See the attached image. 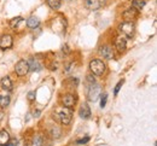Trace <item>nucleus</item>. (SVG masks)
<instances>
[{
    "instance_id": "nucleus-1",
    "label": "nucleus",
    "mask_w": 157,
    "mask_h": 146,
    "mask_svg": "<svg viewBox=\"0 0 157 146\" xmlns=\"http://www.w3.org/2000/svg\"><path fill=\"white\" fill-rule=\"evenodd\" d=\"M53 116H55V118L58 121L59 123L67 125H69L71 122V120H73V111L69 107H59L55 111Z\"/></svg>"
},
{
    "instance_id": "nucleus-2",
    "label": "nucleus",
    "mask_w": 157,
    "mask_h": 146,
    "mask_svg": "<svg viewBox=\"0 0 157 146\" xmlns=\"http://www.w3.org/2000/svg\"><path fill=\"white\" fill-rule=\"evenodd\" d=\"M120 32L122 34H124V38H133L134 35V32H136V25L133 22H122L118 27Z\"/></svg>"
},
{
    "instance_id": "nucleus-3",
    "label": "nucleus",
    "mask_w": 157,
    "mask_h": 146,
    "mask_svg": "<svg viewBox=\"0 0 157 146\" xmlns=\"http://www.w3.org/2000/svg\"><path fill=\"white\" fill-rule=\"evenodd\" d=\"M90 69H91V71L94 75L100 76V75H103L105 73L106 66H105V63L103 62V61H100V59H93V61H91V63H90Z\"/></svg>"
},
{
    "instance_id": "nucleus-4",
    "label": "nucleus",
    "mask_w": 157,
    "mask_h": 146,
    "mask_svg": "<svg viewBox=\"0 0 157 146\" xmlns=\"http://www.w3.org/2000/svg\"><path fill=\"white\" fill-rule=\"evenodd\" d=\"M100 92H101L100 86L97 84H91L90 88H88L87 97H88V99H90L91 102H97L99 98V95H100Z\"/></svg>"
},
{
    "instance_id": "nucleus-5",
    "label": "nucleus",
    "mask_w": 157,
    "mask_h": 146,
    "mask_svg": "<svg viewBox=\"0 0 157 146\" xmlns=\"http://www.w3.org/2000/svg\"><path fill=\"white\" fill-rule=\"evenodd\" d=\"M15 71H16V74H17L18 76H24V75H27L28 71H29V66H28L27 61L21 59V61H18V62L16 63V65H15Z\"/></svg>"
},
{
    "instance_id": "nucleus-6",
    "label": "nucleus",
    "mask_w": 157,
    "mask_h": 146,
    "mask_svg": "<svg viewBox=\"0 0 157 146\" xmlns=\"http://www.w3.org/2000/svg\"><path fill=\"white\" fill-rule=\"evenodd\" d=\"M52 29L57 33H60L65 29V20L63 17H56L52 20Z\"/></svg>"
},
{
    "instance_id": "nucleus-7",
    "label": "nucleus",
    "mask_w": 157,
    "mask_h": 146,
    "mask_svg": "<svg viewBox=\"0 0 157 146\" xmlns=\"http://www.w3.org/2000/svg\"><path fill=\"white\" fill-rule=\"evenodd\" d=\"M12 43H13V40H12V36L9 35V34H5L0 38V48L1 50H7V48H11L12 47Z\"/></svg>"
},
{
    "instance_id": "nucleus-8",
    "label": "nucleus",
    "mask_w": 157,
    "mask_h": 146,
    "mask_svg": "<svg viewBox=\"0 0 157 146\" xmlns=\"http://www.w3.org/2000/svg\"><path fill=\"white\" fill-rule=\"evenodd\" d=\"M78 116L82 118V120H87L91 117V109L87 103H82L80 106V110H78Z\"/></svg>"
},
{
    "instance_id": "nucleus-9",
    "label": "nucleus",
    "mask_w": 157,
    "mask_h": 146,
    "mask_svg": "<svg viewBox=\"0 0 157 146\" xmlns=\"http://www.w3.org/2000/svg\"><path fill=\"white\" fill-rule=\"evenodd\" d=\"M100 54L105 58V59H113L114 58V50L109 46V45H105V46H101L100 47Z\"/></svg>"
},
{
    "instance_id": "nucleus-10",
    "label": "nucleus",
    "mask_w": 157,
    "mask_h": 146,
    "mask_svg": "<svg viewBox=\"0 0 157 146\" xmlns=\"http://www.w3.org/2000/svg\"><path fill=\"white\" fill-rule=\"evenodd\" d=\"M76 97L75 95H73V94H65L63 98H62V102H63V105L65 106V107H73L74 105L76 104Z\"/></svg>"
},
{
    "instance_id": "nucleus-11",
    "label": "nucleus",
    "mask_w": 157,
    "mask_h": 146,
    "mask_svg": "<svg viewBox=\"0 0 157 146\" xmlns=\"http://www.w3.org/2000/svg\"><path fill=\"white\" fill-rule=\"evenodd\" d=\"M137 16H138V11L136 10V9H133V7L126 10V11L122 13V17H123L127 22H131V21H133V20H136Z\"/></svg>"
},
{
    "instance_id": "nucleus-12",
    "label": "nucleus",
    "mask_w": 157,
    "mask_h": 146,
    "mask_svg": "<svg viewBox=\"0 0 157 146\" xmlns=\"http://www.w3.org/2000/svg\"><path fill=\"white\" fill-rule=\"evenodd\" d=\"M104 0H86V6L90 10H98L103 6Z\"/></svg>"
},
{
    "instance_id": "nucleus-13",
    "label": "nucleus",
    "mask_w": 157,
    "mask_h": 146,
    "mask_svg": "<svg viewBox=\"0 0 157 146\" xmlns=\"http://www.w3.org/2000/svg\"><path fill=\"white\" fill-rule=\"evenodd\" d=\"M115 46H116L118 52H123L126 50V47H127V40H126V38L124 36H118L117 39H116V41H115Z\"/></svg>"
},
{
    "instance_id": "nucleus-14",
    "label": "nucleus",
    "mask_w": 157,
    "mask_h": 146,
    "mask_svg": "<svg viewBox=\"0 0 157 146\" xmlns=\"http://www.w3.org/2000/svg\"><path fill=\"white\" fill-rule=\"evenodd\" d=\"M27 63H28L29 70H32V71H40L41 70V64L36 58H30Z\"/></svg>"
},
{
    "instance_id": "nucleus-15",
    "label": "nucleus",
    "mask_w": 157,
    "mask_h": 146,
    "mask_svg": "<svg viewBox=\"0 0 157 146\" xmlns=\"http://www.w3.org/2000/svg\"><path fill=\"white\" fill-rule=\"evenodd\" d=\"M0 84H1V87H2L5 91H11V89H12V81H11V79H10L9 76L2 77L1 81H0Z\"/></svg>"
},
{
    "instance_id": "nucleus-16",
    "label": "nucleus",
    "mask_w": 157,
    "mask_h": 146,
    "mask_svg": "<svg viewBox=\"0 0 157 146\" xmlns=\"http://www.w3.org/2000/svg\"><path fill=\"white\" fill-rule=\"evenodd\" d=\"M10 141V134L6 130H0V146H5Z\"/></svg>"
},
{
    "instance_id": "nucleus-17",
    "label": "nucleus",
    "mask_w": 157,
    "mask_h": 146,
    "mask_svg": "<svg viewBox=\"0 0 157 146\" xmlns=\"http://www.w3.org/2000/svg\"><path fill=\"white\" fill-rule=\"evenodd\" d=\"M40 24V21L38 17H35V16H32V17H29L28 18V21H27V25L30 28V29H35V28H38Z\"/></svg>"
},
{
    "instance_id": "nucleus-18",
    "label": "nucleus",
    "mask_w": 157,
    "mask_h": 146,
    "mask_svg": "<svg viewBox=\"0 0 157 146\" xmlns=\"http://www.w3.org/2000/svg\"><path fill=\"white\" fill-rule=\"evenodd\" d=\"M32 146H45V139L42 135H34L32 140Z\"/></svg>"
},
{
    "instance_id": "nucleus-19",
    "label": "nucleus",
    "mask_w": 157,
    "mask_h": 146,
    "mask_svg": "<svg viewBox=\"0 0 157 146\" xmlns=\"http://www.w3.org/2000/svg\"><path fill=\"white\" fill-rule=\"evenodd\" d=\"M10 102H11V99H10L9 95H0V107L1 109L7 107L9 104H10Z\"/></svg>"
},
{
    "instance_id": "nucleus-20",
    "label": "nucleus",
    "mask_w": 157,
    "mask_h": 146,
    "mask_svg": "<svg viewBox=\"0 0 157 146\" xmlns=\"http://www.w3.org/2000/svg\"><path fill=\"white\" fill-rule=\"evenodd\" d=\"M144 6H145V1L144 0H132V7L136 9L137 11H140Z\"/></svg>"
},
{
    "instance_id": "nucleus-21",
    "label": "nucleus",
    "mask_w": 157,
    "mask_h": 146,
    "mask_svg": "<svg viewBox=\"0 0 157 146\" xmlns=\"http://www.w3.org/2000/svg\"><path fill=\"white\" fill-rule=\"evenodd\" d=\"M47 4L52 10H58L60 7V0H47Z\"/></svg>"
},
{
    "instance_id": "nucleus-22",
    "label": "nucleus",
    "mask_w": 157,
    "mask_h": 146,
    "mask_svg": "<svg viewBox=\"0 0 157 146\" xmlns=\"http://www.w3.org/2000/svg\"><path fill=\"white\" fill-rule=\"evenodd\" d=\"M22 22H23V18H22V17H16V18L11 20V22H10V27L13 28V29H16V28H18V25H20Z\"/></svg>"
},
{
    "instance_id": "nucleus-23",
    "label": "nucleus",
    "mask_w": 157,
    "mask_h": 146,
    "mask_svg": "<svg viewBox=\"0 0 157 146\" xmlns=\"http://www.w3.org/2000/svg\"><path fill=\"white\" fill-rule=\"evenodd\" d=\"M101 100H100V107H105V104H106V98H108V94L106 93H104L101 97Z\"/></svg>"
},
{
    "instance_id": "nucleus-24",
    "label": "nucleus",
    "mask_w": 157,
    "mask_h": 146,
    "mask_svg": "<svg viewBox=\"0 0 157 146\" xmlns=\"http://www.w3.org/2000/svg\"><path fill=\"white\" fill-rule=\"evenodd\" d=\"M124 84V80H121L117 84H116V87H115V91H114V93H115V95L118 93V91H120V88H121V86Z\"/></svg>"
},
{
    "instance_id": "nucleus-25",
    "label": "nucleus",
    "mask_w": 157,
    "mask_h": 146,
    "mask_svg": "<svg viewBox=\"0 0 157 146\" xmlns=\"http://www.w3.org/2000/svg\"><path fill=\"white\" fill-rule=\"evenodd\" d=\"M34 98H35V93L34 92H29L28 93V99L32 102V100H34Z\"/></svg>"
},
{
    "instance_id": "nucleus-26",
    "label": "nucleus",
    "mask_w": 157,
    "mask_h": 146,
    "mask_svg": "<svg viewBox=\"0 0 157 146\" xmlns=\"http://www.w3.org/2000/svg\"><path fill=\"white\" fill-rule=\"evenodd\" d=\"M16 144H17V141H16L15 139H12V140L10 139V141L6 144V146H16Z\"/></svg>"
},
{
    "instance_id": "nucleus-27",
    "label": "nucleus",
    "mask_w": 157,
    "mask_h": 146,
    "mask_svg": "<svg viewBox=\"0 0 157 146\" xmlns=\"http://www.w3.org/2000/svg\"><path fill=\"white\" fill-rule=\"evenodd\" d=\"M16 146H28V145H27V141L25 140H20V141H17Z\"/></svg>"
},
{
    "instance_id": "nucleus-28",
    "label": "nucleus",
    "mask_w": 157,
    "mask_h": 146,
    "mask_svg": "<svg viewBox=\"0 0 157 146\" xmlns=\"http://www.w3.org/2000/svg\"><path fill=\"white\" fill-rule=\"evenodd\" d=\"M88 140H90V138H88V137H86L85 139H81V140H78L76 143H78V144H85V143H87Z\"/></svg>"
},
{
    "instance_id": "nucleus-29",
    "label": "nucleus",
    "mask_w": 157,
    "mask_h": 146,
    "mask_svg": "<svg viewBox=\"0 0 157 146\" xmlns=\"http://www.w3.org/2000/svg\"><path fill=\"white\" fill-rule=\"evenodd\" d=\"M65 51V53H69V50H68V46L65 45V46H63V52Z\"/></svg>"
}]
</instances>
